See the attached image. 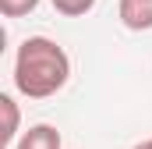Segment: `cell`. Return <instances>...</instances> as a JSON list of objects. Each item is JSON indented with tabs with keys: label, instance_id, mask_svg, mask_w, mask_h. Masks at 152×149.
Segmentation results:
<instances>
[{
	"label": "cell",
	"instance_id": "cell-4",
	"mask_svg": "<svg viewBox=\"0 0 152 149\" xmlns=\"http://www.w3.org/2000/svg\"><path fill=\"white\" fill-rule=\"evenodd\" d=\"M0 110H4V142H18V124H21V114H18V103L14 96H0Z\"/></svg>",
	"mask_w": 152,
	"mask_h": 149
},
{
	"label": "cell",
	"instance_id": "cell-2",
	"mask_svg": "<svg viewBox=\"0 0 152 149\" xmlns=\"http://www.w3.org/2000/svg\"><path fill=\"white\" fill-rule=\"evenodd\" d=\"M117 14H120L124 29H131V32H149L152 29V0H120Z\"/></svg>",
	"mask_w": 152,
	"mask_h": 149
},
{
	"label": "cell",
	"instance_id": "cell-6",
	"mask_svg": "<svg viewBox=\"0 0 152 149\" xmlns=\"http://www.w3.org/2000/svg\"><path fill=\"white\" fill-rule=\"evenodd\" d=\"M39 7V0H0V14L4 18H25Z\"/></svg>",
	"mask_w": 152,
	"mask_h": 149
},
{
	"label": "cell",
	"instance_id": "cell-5",
	"mask_svg": "<svg viewBox=\"0 0 152 149\" xmlns=\"http://www.w3.org/2000/svg\"><path fill=\"white\" fill-rule=\"evenodd\" d=\"M50 4H53V11L64 14V18H85V14L96 7V0H50Z\"/></svg>",
	"mask_w": 152,
	"mask_h": 149
},
{
	"label": "cell",
	"instance_id": "cell-3",
	"mask_svg": "<svg viewBox=\"0 0 152 149\" xmlns=\"http://www.w3.org/2000/svg\"><path fill=\"white\" fill-rule=\"evenodd\" d=\"M14 149H64V139H60V131L53 124H32L14 142Z\"/></svg>",
	"mask_w": 152,
	"mask_h": 149
},
{
	"label": "cell",
	"instance_id": "cell-1",
	"mask_svg": "<svg viewBox=\"0 0 152 149\" xmlns=\"http://www.w3.org/2000/svg\"><path fill=\"white\" fill-rule=\"evenodd\" d=\"M71 78V57L60 43L28 36L14 53V89L25 100H50Z\"/></svg>",
	"mask_w": 152,
	"mask_h": 149
},
{
	"label": "cell",
	"instance_id": "cell-7",
	"mask_svg": "<svg viewBox=\"0 0 152 149\" xmlns=\"http://www.w3.org/2000/svg\"><path fill=\"white\" fill-rule=\"evenodd\" d=\"M134 149H152V139H145V142H138Z\"/></svg>",
	"mask_w": 152,
	"mask_h": 149
}]
</instances>
